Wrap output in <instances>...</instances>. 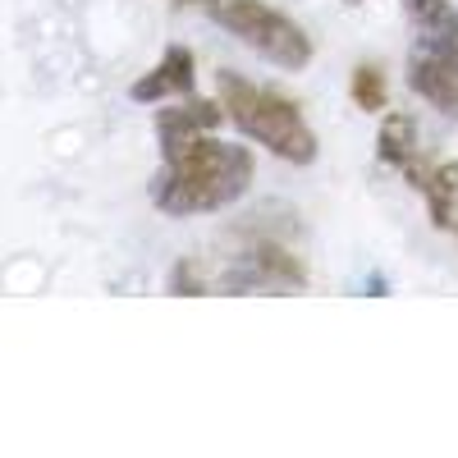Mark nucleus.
Segmentation results:
<instances>
[{
    "instance_id": "obj_11",
    "label": "nucleus",
    "mask_w": 458,
    "mask_h": 458,
    "mask_svg": "<svg viewBox=\"0 0 458 458\" xmlns=\"http://www.w3.org/2000/svg\"><path fill=\"white\" fill-rule=\"evenodd\" d=\"M349 97H353V106H358V110H367V114L386 110V106H390V83H386V69L371 64V60H362V64L353 69V79H349Z\"/></svg>"
},
{
    "instance_id": "obj_3",
    "label": "nucleus",
    "mask_w": 458,
    "mask_h": 458,
    "mask_svg": "<svg viewBox=\"0 0 458 458\" xmlns=\"http://www.w3.org/2000/svg\"><path fill=\"white\" fill-rule=\"evenodd\" d=\"M188 10L207 14L211 23H220L229 37H239V42L257 55H266L276 69L284 73H298L308 69L317 47L302 23H293L284 10L266 5V0H183Z\"/></svg>"
},
{
    "instance_id": "obj_6",
    "label": "nucleus",
    "mask_w": 458,
    "mask_h": 458,
    "mask_svg": "<svg viewBox=\"0 0 458 458\" xmlns=\"http://www.w3.org/2000/svg\"><path fill=\"white\" fill-rule=\"evenodd\" d=\"M193 83H198V60H193V51H188V47H170V51L161 55V64L147 69L142 79L129 88V97H133V101L188 97V92H193Z\"/></svg>"
},
{
    "instance_id": "obj_10",
    "label": "nucleus",
    "mask_w": 458,
    "mask_h": 458,
    "mask_svg": "<svg viewBox=\"0 0 458 458\" xmlns=\"http://www.w3.org/2000/svg\"><path fill=\"white\" fill-rule=\"evenodd\" d=\"M225 120H229V114H225L220 101L193 97V101H183V106L161 110V114H157V133H161V142H165V138H188V133H216Z\"/></svg>"
},
{
    "instance_id": "obj_4",
    "label": "nucleus",
    "mask_w": 458,
    "mask_h": 458,
    "mask_svg": "<svg viewBox=\"0 0 458 458\" xmlns=\"http://www.w3.org/2000/svg\"><path fill=\"white\" fill-rule=\"evenodd\" d=\"M220 289H229V293H252V289L293 293V289H308V266H302V257H293L284 243H276L271 234H257L234 257V266L225 271Z\"/></svg>"
},
{
    "instance_id": "obj_9",
    "label": "nucleus",
    "mask_w": 458,
    "mask_h": 458,
    "mask_svg": "<svg viewBox=\"0 0 458 458\" xmlns=\"http://www.w3.org/2000/svg\"><path fill=\"white\" fill-rule=\"evenodd\" d=\"M408 23L417 28V42L458 51V10L449 0H403Z\"/></svg>"
},
{
    "instance_id": "obj_8",
    "label": "nucleus",
    "mask_w": 458,
    "mask_h": 458,
    "mask_svg": "<svg viewBox=\"0 0 458 458\" xmlns=\"http://www.w3.org/2000/svg\"><path fill=\"white\" fill-rule=\"evenodd\" d=\"M376 151H380V161L394 165L408 174V183L422 174V157H417V124H412V114L403 110H390L386 120H380V138H376Z\"/></svg>"
},
{
    "instance_id": "obj_1",
    "label": "nucleus",
    "mask_w": 458,
    "mask_h": 458,
    "mask_svg": "<svg viewBox=\"0 0 458 458\" xmlns=\"http://www.w3.org/2000/svg\"><path fill=\"white\" fill-rule=\"evenodd\" d=\"M165 170L151 183V202L165 216H207L239 202L252 174L257 157L239 142H220L216 133H188V138H165Z\"/></svg>"
},
{
    "instance_id": "obj_7",
    "label": "nucleus",
    "mask_w": 458,
    "mask_h": 458,
    "mask_svg": "<svg viewBox=\"0 0 458 458\" xmlns=\"http://www.w3.org/2000/svg\"><path fill=\"white\" fill-rule=\"evenodd\" d=\"M427 198L431 225L436 229H458V161H436L422 165V174L412 179Z\"/></svg>"
},
{
    "instance_id": "obj_12",
    "label": "nucleus",
    "mask_w": 458,
    "mask_h": 458,
    "mask_svg": "<svg viewBox=\"0 0 458 458\" xmlns=\"http://www.w3.org/2000/svg\"><path fill=\"white\" fill-rule=\"evenodd\" d=\"M170 293L188 298V293H211V276H207V266L193 261V257H183L174 266V276H170Z\"/></svg>"
},
{
    "instance_id": "obj_5",
    "label": "nucleus",
    "mask_w": 458,
    "mask_h": 458,
    "mask_svg": "<svg viewBox=\"0 0 458 458\" xmlns=\"http://www.w3.org/2000/svg\"><path fill=\"white\" fill-rule=\"evenodd\" d=\"M408 88L440 114H458V51L417 42V51L408 55Z\"/></svg>"
},
{
    "instance_id": "obj_2",
    "label": "nucleus",
    "mask_w": 458,
    "mask_h": 458,
    "mask_svg": "<svg viewBox=\"0 0 458 458\" xmlns=\"http://www.w3.org/2000/svg\"><path fill=\"white\" fill-rule=\"evenodd\" d=\"M216 88H220L225 114L252 142H261L271 157H280L289 165H312L317 161V133H312L308 120H302L293 97H284L276 88H257V83L243 79V73H229V69L216 73Z\"/></svg>"
},
{
    "instance_id": "obj_13",
    "label": "nucleus",
    "mask_w": 458,
    "mask_h": 458,
    "mask_svg": "<svg viewBox=\"0 0 458 458\" xmlns=\"http://www.w3.org/2000/svg\"><path fill=\"white\" fill-rule=\"evenodd\" d=\"M349 5H358V0H349Z\"/></svg>"
}]
</instances>
